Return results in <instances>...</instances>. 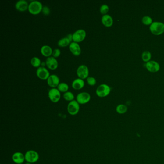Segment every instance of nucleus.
<instances>
[{
	"label": "nucleus",
	"instance_id": "obj_5",
	"mask_svg": "<svg viewBox=\"0 0 164 164\" xmlns=\"http://www.w3.org/2000/svg\"><path fill=\"white\" fill-rule=\"evenodd\" d=\"M25 161L27 163H36L39 159V155L38 152L34 150H29L25 154Z\"/></svg>",
	"mask_w": 164,
	"mask_h": 164
},
{
	"label": "nucleus",
	"instance_id": "obj_24",
	"mask_svg": "<svg viewBox=\"0 0 164 164\" xmlns=\"http://www.w3.org/2000/svg\"><path fill=\"white\" fill-rule=\"evenodd\" d=\"M63 97H64L65 100L69 101L70 102L74 100V98H75L74 94L71 91H67V92L64 93Z\"/></svg>",
	"mask_w": 164,
	"mask_h": 164
},
{
	"label": "nucleus",
	"instance_id": "obj_14",
	"mask_svg": "<svg viewBox=\"0 0 164 164\" xmlns=\"http://www.w3.org/2000/svg\"><path fill=\"white\" fill-rule=\"evenodd\" d=\"M69 49L72 54L75 56H79L81 52V49L79 43L72 41L69 45Z\"/></svg>",
	"mask_w": 164,
	"mask_h": 164
},
{
	"label": "nucleus",
	"instance_id": "obj_10",
	"mask_svg": "<svg viewBox=\"0 0 164 164\" xmlns=\"http://www.w3.org/2000/svg\"><path fill=\"white\" fill-rule=\"evenodd\" d=\"M36 75L39 79L42 80H46L48 79L50 75L48 70L44 66H40L36 70Z\"/></svg>",
	"mask_w": 164,
	"mask_h": 164
},
{
	"label": "nucleus",
	"instance_id": "obj_1",
	"mask_svg": "<svg viewBox=\"0 0 164 164\" xmlns=\"http://www.w3.org/2000/svg\"><path fill=\"white\" fill-rule=\"evenodd\" d=\"M150 30L155 35H160L164 32V23L161 22H153L149 27Z\"/></svg>",
	"mask_w": 164,
	"mask_h": 164
},
{
	"label": "nucleus",
	"instance_id": "obj_32",
	"mask_svg": "<svg viewBox=\"0 0 164 164\" xmlns=\"http://www.w3.org/2000/svg\"><path fill=\"white\" fill-rule=\"evenodd\" d=\"M25 164H31V163H26Z\"/></svg>",
	"mask_w": 164,
	"mask_h": 164
},
{
	"label": "nucleus",
	"instance_id": "obj_27",
	"mask_svg": "<svg viewBox=\"0 0 164 164\" xmlns=\"http://www.w3.org/2000/svg\"><path fill=\"white\" fill-rule=\"evenodd\" d=\"M109 10V6L107 5H105V4H104V5H101L100 8V13L104 15H106Z\"/></svg>",
	"mask_w": 164,
	"mask_h": 164
},
{
	"label": "nucleus",
	"instance_id": "obj_25",
	"mask_svg": "<svg viewBox=\"0 0 164 164\" xmlns=\"http://www.w3.org/2000/svg\"><path fill=\"white\" fill-rule=\"evenodd\" d=\"M151 57L152 55L151 52L149 51H148L144 52L143 54H142V55H141L142 59L144 62H146V63L150 61Z\"/></svg>",
	"mask_w": 164,
	"mask_h": 164
},
{
	"label": "nucleus",
	"instance_id": "obj_30",
	"mask_svg": "<svg viewBox=\"0 0 164 164\" xmlns=\"http://www.w3.org/2000/svg\"><path fill=\"white\" fill-rule=\"evenodd\" d=\"M42 12L44 15L45 16H48L50 13V9L48 6H43L42 8Z\"/></svg>",
	"mask_w": 164,
	"mask_h": 164
},
{
	"label": "nucleus",
	"instance_id": "obj_15",
	"mask_svg": "<svg viewBox=\"0 0 164 164\" xmlns=\"http://www.w3.org/2000/svg\"><path fill=\"white\" fill-rule=\"evenodd\" d=\"M29 4L26 0H19L15 4V8L20 12H24L29 8Z\"/></svg>",
	"mask_w": 164,
	"mask_h": 164
},
{
	"label": "nucleus",
	"instance_id": "obj_21",
	"mask_svg": "<svg viewBox=\"0 0 164 164\" xmlns=\"http://www.w3.org/2000/svg\"><path fill=\"white\" fill-rule=\"evenodd\" d=\"M116 112L119 114H124L128 110V107L123 104H120L116 106Z\"/></svg>",
	"mask_w": 164,
	"mask_h": 164
},
{
	"label": "nucleus",
	"instance_id": "obj_16",
	"mask_svg": "<svg viewBox=\"0 0 164 164\" xmlns=\"http://www.w3.org/2000/svg\"><path fill=\"white\" fill-rule=\"evenodd\" d=\"M12 160L16 164H22L25 161V155L21 152H16L12 156Z\"/></svg>",
	"mask_w": 164,
	"mask_h": 164
},
{
	"label": "nucleus",
	"instance_id": "obj_29",
	"mask_svg": "<svg viewBox=\"0 0 164 164\" xmlns=\"http://www.w3.org/2000/svg\"><path fill=\"white\" fill-rule=\"evenodd\" d=\"M61 53V52L60 49H55L52 52V56L55 58H57L60 55Z\"/></svg>",
	"mask_w": 164,
	"mask_h": 164
},
{
	"label": "nucleus",
	"instance_id": "obj_26",
	"mask_svg": "<svg viewBox=\"0 0 164 164\" xmlns=\"http://www.w3.org/2000/svg\"><path fill=\"white\" fill-rule=\"evenodd\" d=\"M142 22L145 25H151L153 23V20L150 16H144L141 20Z\"/></svg>",
	"mask_w": 164,
	"mask_h": 164
},
{
	"label": "nucleus",
	"instance_id": "obj_23",
	"mask_svg": "<svg viewBox=\"0 0 164 164\" xmlns=\"http://www.w3.org/2000/svg\"><path fill=\"white\" fill-rule=\"evenodd\" d=\"M57 88L60 92H65H65L68 91L69 86L67 83L62 82V83H60L58 85Z\"/></svg>",
	"mask_w": 164,
	"mask_h": 164
},
{
	"label": "nucleus",
	"instance_id": "obj_11",
	"mask_svg": "<svg viewBox=\"0 0 164 164\" xmlns=\"http://www.w3.org/2000/svg\"><path fill=\"white\" fill-rule=\"evenodd\" d=\"M145 66L147 70L153 73L158 72L160 69V66L159 63L154 60L150 61L147 62Z\"/></svg>",
	"mask_w": 164,
	"mask_h": 164
},
{
	"label": "nucleus",
	"instance_id": "obj_9",
	"mask_svg": "<svg viewBox=\"0 0 164 164\" xmlns=\"http://www.w3.org/2000/svg\"><path fill=\"white\" fill-rule=\"evenodd\" d=\"M91 98L90 94L88 92H82L77 95L76 101L80 105H84L90 102Z\"/></svg>",
	"mask_w": 164,
	"mask_h": 164
},
{
	"label": "nucleus",
	"instance_id": "obj_22",
	"mask_svg": "<svg viewBox=\"0 0 164 164\" xmlns=\"http://www.w3.org/2000/svg\"><path fill=\"white\" fill-rule=\"evenodd\" d=\"M30 63L33 67H38V68L40 67L41 64V61L40 58L38 57H36V56L31 58Z\"/></svg>",
	"mask_w": 164,
	"mask_h": 164
},
{
	"label": "nucleus",
	"instance_id": "obj_7",
	"mask_svg": "<svg viewBox=\"0 0 164 164\" xmlns=\"http://www.w3.org/2000/svg\"><path fill=\"white\" fill-rule=\"evenodd\" d=\"M77 74L79 78L84 80L89 77V70L88 66L85 65H81L77 70Z\"/></svg>",
	"mask_w": 164,
	"mask_h": 164
},
{
	"label": "nucleus",
	"instance_id": "obj_8",
	"mask_svg": "<svg viewBox=\"0 0 164 164\" xmlns=\"http://www.w3.org/2000/svg\"><path fill=\"white\" fill-rule=\"evenodd\" d=\"M72 35H73V41L77 43H79L85 40L86 37V32L85 30L80 29L76 31Z\"/></svg>",
	"mask_w": 164,
	"mask_h": 164
},
{
	"label": "nucleus",
	"instance_id": "obj_2",
	"mask_svg": "<svg viewBox=\"0 0 164 164\" xmlns=\"http://www.w3.org/2000/svg\"><path fill=\"white\" fill-rule=\"evenodd\" d=\"M42 4L38 1H32L29 4L28 10L33 15H38L42 12Z\"/></svg>",
	"mask_w": 164,
	"mask_h": 164
},
{
	"label": "nucleus",
	"instance_id": "obj_19",
	"mask_svg": "<svg viewBox=\"0 0 164 164\" xmlns=\"http://www.w3.org/2000/svg\"><path fill=\"white\" fill-rule=\"evenodd\" d=\"M52 48L49 45H45L42 46L41 49V55L45 57H50L51 55H52Z\"/></svg>",
	"mask_w": 164,
	"mask_h": 164
},
{
	"label": "nucleus",
	"instance_id": "obj_31",
	"mask_svg": "<svg viewBox=\"0 0 164 164\" xmlns=\"http://www.w3.org/2000/svg\"><path fill=\"white\" fill-rule=\"evenodd\" d=\"M66 37L69 39L71 42H72V41H73V35L72 34H69L66 36Z\"/></svg>",
	"mask_w": 164,
	"mask_h": 164
},
{
	"label": "nucleus",
	"instance_id": "obj_13",
	"mask_svg": "<svg viewBox=\"0 0 164 164\" xmlns=\"http://www.w3.org/2000/svg\"><path fill=\"white\" fill-rule=\"evenodd\" d=\"M48 85L52 88H56L60 84V79L56 75L52 74L47 80Z\"/></svg>",
	"mask_w": 164,
	"mask_h": 164
},
{
	"label": "nucleus",
	"instance_id": "obj_18",
	"mask_svg": "<svg viewBox=\"0 0 164 164\" xmlns=\"http://www.w3.org/2000/svg\"><path fill=\"white\" fill-rule=\"evenodd\" d=\"M85 82L84 80L80 78L75 79L72 82V88L76 90H80L84 87Z\"/></svg>",
	"mask_w": 164,
	"mask_h": 164
},
{
	"label": "nucleus",
	"instance_id": "obj_12",
	"mask_svg": "<svg viewBox=\"0 0 164 164\" xmlns=\"http://www.w3.org/2000/svg\"><path fill=\"white\" fill-rule=\"evenodd\" d=\"M45 63L48 69L52 70H56L58 66V61L53 56L47 57Z\"/></svg>",
	"mask_w": 164,
	"mask_h": 164
},
{
	"label": "nucleus",
	"instance_id": "obj_17",
	"mask_svg": "<svg viewBox=\"0 0 164 164\" xmlns=\"http://www.w3.org/2000/svg\"><path fill=\"white\" fill-rule=\"evenodd\" d=\"M101 21L102 24L105 27H111L112 26L114 22L112 16L107 14L103 15V16L102 17Z\"/></svg>",
	"mask_w": 164,
	"mask_h": 164
},
{
	"label": "nucleus",
	"instance_id": "obj_4",
	"mask_svg": "<svg viewBox=\"0 0 164 164\" xmlns=\"http://www.w3.org/2000/svg\"><path fill=\"white\" fill-rule=\"evenodd\" d=\"M67 112L70 115H76L80 111V104L76 100L70 102L67 105Z\"/></svg>",
	"mask_w": 164,
	"mask_h": 164
},
{
	"label": "nucleus",
	"instance_id": "obj_20",
	"mask_svg": "<svg viewBox=\"0 0 164 164\" xmlns=\"http://www.w3.org/2000/svg\"><path fill=\"white\" fill-rule=\"evenodd\" d=\"M71 42L69 39L66 37L64 38H62L60 40H59L58 41V45L60 47H66L67 46L70 45Z\"/></svg>",
	"mask_w": 164,
	"mask_h": 164
},
{
	"label": "nucleus",
	"instance_id": "obj_3",
	"mask_svg": "<svg viewBox=\"0 0 164 164\" xmlns=\"http://www.w3.org/2000/svg\"><path fill=\"white\" fill-rule=\"evenodd\" d=\"M111 92V88L106 84H102L97 87L96 90V94L98 97L101 98L106 97Z\"/></svg>",
	"mask_w": 164,
	"mask_h": 164
},
{
	"label": "nucleus",
	"instance_id": "obj_28",
	"mask_svg": "<svg viewBox=\"0 0 164 164\" xmlns=\"http://www.w3.org/2000/svg\"><path fill=\"white\" fill-rule=\"evenodd\" d=\"M87 82L89 85L94 86L96 84V80L92 77H89L87 79Z\"/></svg>",
	"mask_w": 164,
	"mask_h": 164
},
{
	"label": "nucleus",
	"instance_id": "obj_6",
	"mask_svg": "<svg viewBox=\"0 0 164 164\" xmlns=\"http://www.w3.org/2000/svg\"><path fill=\"white\" fill-rule=\"evenodd\" d=\"M48 97L53 103H57L60 99L61 92L57 88H52L48 92Z\"/></svg>",
	"mask_w": 164,
	"mask_h": 164
}]
</instances>
